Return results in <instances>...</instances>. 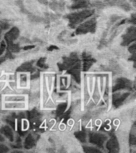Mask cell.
Segmentation results:
<instances>
[{"instance_id":"14","label":"cell","mask_w":136,"mask_h":153,"mask_svg":"<svg viewBox=\"0 0 136 153\" xmlns=\"http://www.w3.org/2000/svg\"><path fill=\"white\" fill-rule=\"evenodd\" d=\"M75 136L81 142H85L86 141V133L84 131H81L79 132H76Z\"/></svg>"},{"instance_id":"5","label":"cell","mask_w":136,"mask_h":153,"mask_svg":"<svg viewBox=\"0 0 136 153\" xmlns=\"http://www.w3.org/2000/svg\"><path fill=\"white\" fill-rule=\"evenodd\" d=\"M19 35V30L18 29L17 27H13V28L9 31L7 32L4 36L5 41L7 42V44L8 43H11L13 42V41L17 39V38L18 37Z\"/></svg>"},{"instance_id":"2","label":"cell","mask_w":136,"mask_h":153,"mask_svg":"<svg viewBox=\"0 0 136 153\" xmlns=\"http://www.w3.org/2000/svg\"><path fill=\"white\" fill-rule=\"evenodd\" d=\"M95 29V21L94 19H90L81 24L79 28L76 30V33H84L87 32H94Z\"/></svg>"},{"instance_id":"10","label":"cell","mask_w":136,"mask_h":153,"mask_svg":"<svg viewBox=\"0 0 136 153\" xmlns=\"http://www.w3.org/2000/svg\"><path fill=\"white\" fill-rule=\"evenodd\" d=\"M83 59H84V70L87 71L93 64V62H95V60L89 55L86 54L85 53H83Z\"/></svg>"},{"instance_id":"19","label":"cell","mask_w":136,"mask_h":153,"mask_svg":"<svg viewBox=\"0 0 136 153\" xmlns=\"http://www.w3.org/2000/svg\"><path fill=\"white\" fill-rule=\"evenodd\" d=\"M6 108H21L24 107V105L22 104H18V103H14V104H6L5 105Z\"/></svg>"},{"instance_id":"12","label":"cell","mask_w":136,"mask_h":153,"mask_svg":"<svg viewBox=\"0 0 136 153\" xmlns=\"http://www.w3.org/2000/svg\"><path fill=\"white\" fill-rule=\"evenodd\" d=\"M34 145H35V139L33 138L31 134H30L25 140L24 147L26 148H33Z\"/></svg>"},{"instance_id":"21","label":"cell","mask_w":136,"mask_h":153,"mask_svg":"<svg viewBox=\"0 0 136 153\" xmlns=\"http://www.w3.org/2000/svg\"><path fill=\"white\" fill-rule=\"evenodd\" d=\"M8 151H9V148H7V146L0 143V152H7Z\"/></svg>"},{"instance_id":"3","label":"cell","mask_w":136,"mask_h":153,"mask_svg":"<svg viewBox=\"0 0 136 153\" xmlns=\"http://www.w3.org/2000/svg\"><path fill=\"white\" fill-rule=\"evenodd\" d=\"M106 139H107L106 136L98 133H91L90 136H89L90 143H93V144H95L100 148H102Z\"/></svg>"},{"instance_id":"16","label":"cell","mask_w":136,"mask_h":153,"mask_svg":"<svg viewBox=\"0 0 136 153\" xmlns=\"http://www.w3.org/2000/svg\"><path fill=\"white\" fill-rule=\"evenodd\" d=\"M7 100H14V101H21V100H25L24 97H19V96H15V97H9L6 98Z\"/></svg>"},{"instance_id":"4","label":"cell","mask_w":136,"mask_h":153,"mask_svg":"<svg viewBox=\"0 0 136 153\" xmlns=\"http://www.w3.org/2000/svg\"><path fill=\"white\" fill-rule=\"evenodd\" d=\"M131 86V82L125 78H119L115 81L113 86V91H118L123 89V88H129Z\"/></svg>"},{"instance_id":"22","label":"cell","mask_w":136,"mask_h":153,"mask_svg":"<svg viewBox=\"0 0 136 153\" xmlns=\"http://www.w3.org/2000/svg\"><path fill=\"white\" fill-rule=\"evenodd\" d=\"M129 50L131 51V53H135V44H133V45H131V47L129 48Z\"/></svg>"},{"instance_id":"18","label":"cell","mask_w":136,"mask_h":153,"mask_svg":"<svg viewBox=\"0 0 136 153\" xmlns=\"http://www.w3.org/2000/svg\"><path fill=\"white\" fill-rule=\"evenodd\" d=\"M84 151L87 152H100V151L99 149H95L94 148H90L88 146H84Z\"/></svg>"},{"instance_id":"6","label":"cell","mask_w":136,"mask_h":153,"mask_svg":"<svg viewBox=\"0 0 136 153\" xmlns=\"http://www.w3.org/2000/svg\"><path fill=\"white\" fill-rule=\"evenodd\" d=\"M123 38L124 40V42L123 43V45H127L129 43H131L132 41L135 40V27L129 28Z\"/></svg>"},{"instance_id":"7","label":"cell","mask_w":136,"mask_h":153,"mask_svg":"<svg viewBox=\"0 0 136 153\" xmlns=\"http://www.w3.org/2000/svg\"><path fill=\"white\" fill-rule=\"evenodd\" d=\"M129 93H124V94H116V95L113 96V105L115 107H119L123 104L124 100L128 97Z\"/></svg>"},{"instance_id":"25","label":"cell","mask_w":136,"mask_h":153,"mask_svg":"<svg viewBox=\"0 0 136 153\" xmlns=\"http://www.w3.org/2000/svg\"><path fill=\"white\" fill-rule=\"evenodd\" d=\"M23 129H26L28 128V123L26 122V120H23Z\"/></svg>"},{"instance_id":"24","label":"cell","mask_w":136,"mask_h":153,"mask_svg":"<svg viewBox=\"0 0 136 153\" xmlns=\"http://www.w3.org/2000/svg\"><path fill=\"white\" fill-rule=\"evenodd\" d=\"M34 47H35L34 45H28V46H25V47L23 48V50H30V49H33V48H34Z\"/></svg>"},{"instance_id":"9","label":"cell","mask_w":136,"mask_h":153,"mask_svg":"<svg viewBox=\"0 0 136 153\" xmlns=\"http://www.w3.org/2000/svg\"><path fill=\"white\" fill-rule=\"evenodd\" d=\"M0 133L2 135H4L6 137L9 139L10 141H14V134L12 129L10 128V126H3L0 128Z\"/></svg>"},{"instance_id":"8","label":"cell","mask_w":136,"mask_h":153,"mask_svg":"<svg viewBox=\"0 0 136 153\" xmlns=\"http://www.w3.org/2000/svg\"><path fill=\"white\" fill-rule=\"evenodd\" d=\"M106 147L109 150V152H116L117 151H118V148H119V143H118V141H117L116 138L114 137V138L110 139L107 142Z\"/></svg>"},{"instance_id":"13","label":"cell","mask_w":136,"mask_h":153,"mask_svg":"<svg viewBox=\"0 0 136 153\" xmlns=\"http://www.w3.org/2000/svg\"><path fill=\"white\" fill-rule=\"evenodd\" d=\"M88 6V2L85 0H74V4L72 6V9H80Z\"/></svg>"},{"instance_id":"17","label":"cell","mask_w":136,"mask_h":153,"mask_svg":"<svg viewBox=\"0 0 136 153\" xmlns=\"http://www.w3.org/2000/svg\"><path fill=\"white\" fill-rule=\"evenodd\" d=\"M45 57H42V58L39 59V61L37 62V65L41 67V68H42V69H46V68H47V65H45Z\"/></svg>"},{"instance_id":"27","label":"cell","mask_w":136,"mask_h":153,"mask_svg":"<svg viewBox=\"0 0 136 153\" xmlns=\"http://www.w3.org/2000/svg\"><path fill=\"white\" fill-rule=\"evenodd\" d=\"M4 141V138H3V136L0 134V142H3Z\"/></svg>"},{"instance_id":"11","label":"cell","mask_w":136,"mask_h":153,"mask_svg":"<svg viewBox=\"0 0 136 153\" xmlns=\"http://www.w3.org/2000/svg\"><path fill=\"white\" fill-rule=\"evenodd\" d=\"M32 62H26V63H23V64L21 65V66L18 67V69H17V71H35V69H33V66H32V64H31Z\"/></svg>"},{"instance_id":"1","label":"cell","mask_w":136,"mask_h":153,"mask_svg":"<svg viewBox=\"0 0 136 153\" xmlns=\"http://www.w3.org/2000/svg\"><path fill=\"white\" fill-rule=\"evenodd\" d=\"M93 10H86L81 12H76V13H72V14H69L68 16V19H69V22L72 25H75V24L80 23L81 22L87 18L89 17L93 14Z\"/></svg>"},{"instance_id":"20","label":"cell","mask_w":136,"mask_h":153,"mask_svg":"<svg viewBox=\"0 0 136 153\" xmlns=\"http://www.w3.org/2000/svg\"><path fill=\"white\" fill-rule=\"evenodd\" d=\"M5 50H6V43H5V41H2L0 45V55H2L4 53Z\"/></svg>"},{"instance_id":"23","label":"cell","mask_w":136,"mask_h":153,"mask_svg":"<svg viewBox=\"0 0 136 153\" xmlns=\"http://www.w3.org/2000/svg\"><path fill=\"white\" fill-rule=\"evenodd\" d=\"M26 80H27V78H26V75H21V82L26 83Z\"/></svg>"},{"instance_id":"26","label":"cell","mask_w":136,"mask_h":153,"mask_svg":"<svg viewBox=\"0 0 136 153\" xmlns=\"http://www.w3.org/2000/svg\"><path fill=\"white\" fill-rule=\"evenodd\" d=\"M52 50H58V47L55 46V45H51V46L49 48V50H50V51H51Z\"/></svg>"},{"instance_id":"15","label":"cell","mask_w":136,"mask_h":153,"mask_svg":"<svg viewBox=\"0 0 136 153\" xmlns=\"http://www.w3.org/2000/svg\"><path fill=\"white\" fill-rule=\"evenodd\" d=\"M66 108H67V103H62V104H60L57 108V114L58 115V116H59V115H61L62 113L66 110Z\"/></svg>"}]
</instances>
